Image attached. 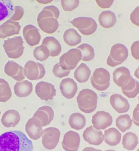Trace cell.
Returning a JSON list of instances; mask_svg holds the SVG:
<instances>
[{
	"instance_id": "cell-1",
	"label": "cell",
	"mask_w": 139,
	"mask_h": 151,
	"mask_svg": "<svg viewBox=\"0 0 139 151\" xmlns=\"http://www.w3.org/2000/svg\"><path fill=\"white\" fill-rule=\"evenodd\" d=\"M32 141L20 131H11L0 136V151H32Z\"/></svg>"
},
{
	"instance_id": "cell-2",
	"label": "cell",
	"mask_w": 139,
	"mask_h": 151,
	"mask_svg": "<svg viewBox=\"0 0 139 151\" xmlns=\"http://www.w3.org/2000/svg\"><path fill=\"white\" fill-rule=\"evenodd\" d=\"M97 101V94L90 89L82 90L77 97L79 109L86 114H90L96 110Z\"/></svg>"
},
{
	"instance_id": "cell-3",
	"label": "cell",
	"mask_w": 139,
	"mask_h": 151,
	"mask_svg": "<svg viewBox=\"0 0 139 151\" xmlns=\"http://www.w3.org/2000/svg\"><path fill=\"white\" fill-rule=\"evenodd\" d=\"M21 37H14L4 40V47L8 57L11 58H18L24 53V47Z\"/></svg>"
},
{
	"instance_id": "cell-4",
	"label": "cell",
	"mask_w": 139,
	"mask_h": 151,
	"mask_svg": "<svg viewBox=\"0 0 139 151\" xmlns=\"http://www.w3.org/2000/svg\"><path fill=\"white\" fill-rule=\"evenodd\" d=\"M128 56L127 47L122 44H116L111 49L110 54L107 58V65L114 67L121 65Z\"/></svg>"
},
{
	"instance_id": "cell-5",
	"label": "cell",
	"mask_w": 139,
	"mask_h": 151,
	"mask_svg": "<svg viewBox=\"0 0 139 151\" xmlns=\"http://www.w3.org/2000/svg\"><path fill=\"white\" fill-rule=\"evenodd\" d=\"M110 79L109 72L105 69L99 68L94 71L90 80L93 86L95 89L103 91L109 87Z\"/></svg>"
},
{
	"instance_id": "cell-6",
	"label": "cell",
	"mask_w": 139,
	"mask_h": 151,
	"mask_svg": "<svg viewBox=\"0 0 139 151\" xmlns=\"http://www.w3.org/2000/svg\"><path fill=\"white\" fill-rule=\"evenodd\" d=\"M82 58L81 51L78 49H72L61 56L59 64L62 68L66 70H71L77 67Z\"/></svg>"
},
{
	"instance_id": "cell-7",
	"label": "cell",
	"mask_w": 139,
	"mask_h": 151,
	"mask_svg": "<svg viewBox=\"0 0 139 151\" xmlns=\"http://www.w3.org/2000/svg\"><path fill=\"white\" fill-rule=\"evenodd\" d=\"M74 27L84 35L89 36L95 32L97 28L96 22L90 17H78L70 22Z\"/></svg>"
},
{
	"instance_id": "cell-8",
	"label": "cell",
	"mask_w": 139,
	"mask_h": 151,
	"mask_svg": "<svg viewBox=\"0 0 139 151\" xmlns=\"http://www.w3.org/2000/svg\"><path fill=\"white\" fill-rule=\"evenodd\" d=\"M42 144L47 150H51L57 146L61 137L60 130L54 127H50L42 132Z\"/></svg>"
},
{
	"instance_id": "cell-9",
	"label": "cell",
	"mask_w": 139,
	"mask_h": 151,
	"mask_svg": "<svg viewBox=\"0 0 139 151\" xmlns=\"http://www.w3.org/2000/svg\"><path fill=\"white\" fill-rule=\"evenodd\" d=\"M25 76L30 80L42 79L45 75V69L43 65L33 61H29L25 65Z\"/></svg>"
},
{
	"instance_id": "cell-10",
	"label": "cell",
	"mask_w": 139,
	"mask_h": 151,
	"mask_svg": "<svg viewBox=\"0 0 139 151\" xmlns=\"http://www.w3.org/2000/svg\"><path fill=\"white\" fill-rule=\"evenodd\" d=\"M36 93L41 100H52L56 95L54 86L50 83L41 81L36 86Z\"/></svg>"
},
{
	"instance_id": "cell-11",
	"label": "cell",
	"mask_w": 139,
	"mask_h": 151,
	"mask_svg": "<svg viewBox=\"0 0 139 151\" xmlns=\"http://www.w3.org/2000/svg\"><path fill=\"white\" fill-rule=\"evenodd\" d=\"M93 127L97 130L105 129L113 123V117L109 113L101 111L97 112L92 118Z\"/></svg>"
},
{
	"instance_id": "cell-12",
	"label": "cell",
	"mask_w": 139,
	"mask_h": 151,
	"mask_svg": "<svg viewBox=\"0 0 139 151\" xmlns=\"http://www.w3.org/2000/svg\"><path fill=\"white\" fill-rule=\"evenodd\" d=\"M81 142L78 133L73 131H68L64 135L62 141V146L65 151H76L78 150Z\"/></svg>"
},
{
	"instance_id": "cell-13",
	"label": "cell",
	"mask_w": 139,
	"mask_h": 151,
	"mask_svg": "<svg viewBox=\"0 0 139 151\" xmlns=\"http://www.w3.org/2000/svg\"><path fill=\"white\" fill-rule=\"evenodd\" d=\"M43 126L39 119L36 117L29 119L25 126V130L29 137L34 140L41 137L43 132Z\"/></svg>"
},
{
	"instance_id": "cell-14",
	"label": "cell",
	"mask_w": 139,
	"mask_h": 151,
	"mask_svg": "<svg viewBox=\"0 0 139 151\" xmlns=\"http://www.w3.org/2000/svg\"><path fill=\"white\" fill-rule=\"evenodd\" d=\"M83 137L86 142L95 146L100 145L104 140L102 131L95 129L93 126H90L84 130Z\"/></svg>"
},
{
	"instance_id": "cell-15",
	"label": "cell",
	"mask_w": 139,
	"mask_h": 151,
	"mask_svg": "<svg viewBox=\"0 0 139 151\" xmlns=\"http://www.w3.org/2000/svg\"><path fill=\"white\" fill-rule=\"evenodd\" d=\"M4 72L14 79L20 81L25 78L24 68L13 61H9L4 66Z\"/></svg>"
},
{
	"instance_id": "cell-16",
	"label": "cell",
	"mask_w": 139,
	"mask_h": 151,
	"mask_svg": "<svg viewBox=\"0 0 139 151\" xmlns=\"http://www.w3.org/2000/svg\"><path fill=\"white\" fill-rule=\"evenodd\" d=\"M23 35L27 43L30 46L38 45L41 40V36L38 29L32 25H28L24 27Z\"/></svg>"
},
{
	"instance_id": "cell-17",
	"label": "cell",
	"mask_w": 139,
	"mask_h": 151,
	"mask_svg": "<svg viewBox=\"0 0 139 151\" xmlns=\"http://www.w3.org/2000/svg\"><path fill=\"white\" fill-rule=\"evenodd\" d=\"M21 26L19 22L8 20L0 25V38H6L7 37L19 34Z\"/></svg>"
},
{
	"instance_id": "cell-18",
	"label": "cell",
	"mask_w": 139,
	"mask_h": 151,
	"mask_svg": "<svg viewBox=\"0 0 139 151\" xmlns=\"http://www.w3.org/2000/svg\"><path fill=\"white\" fill-rule=\"evenodd\" d=\"M78 87L77 83L71 78H66L61 81L60 90L62 95L68 99L75 97Z\"/></svg>"
},
{
	"instance_id": "cell-19",
	"label": "cell",
	"mask_w": 139,
	"mask_h": 151,
	"mask_svg": "<svg viewBox=\"0 0 139 151\" xmlns=\"http://www.w3.org/2000/svg\"><path fill=\"white\" fill-rule=\"evenodd\" d=\"M54 111L52 108L48 106H43L39 108L33 115L39 119L43 127L50 124V123L53 119Z\"/></svg>"
},
{
	"instance_id": "cell-20",
	"label": "cell",
	"mask_w": 139,
	"mask_h": 151,
	"mask_svg": "<svg viewBox=\"0 0 139 151\" xmlns=\"http://www.w3.org/2000/svg\"><path fill=\"white\" fill-rule=\"evenodd\" d=\"M110 103L115 110L120 114L127 112L130 108V105L127 99L118 94H113L111 96Z\"/></svg>"
},
{
	"instance_id": "cell-21",
	"label": "cell",
	"mask_w": 139,
	"mask_h": 151,
	"mask_svg": "<svg viewBox=\"0 0 139 151\" xmlns=\"http://www.w3.org/2000/svg\"><path fill=\"white\" fill-rule=\"evenodd\" d=\"M132 78L130 71L125 67L116 69L113 73V80L118 86H125Z\"/></svg>"
},
{
	"instance_id": "cell-22",
	"label": "cell",
	"mask_w": 139,
	"mask_h": 151,
	"mask_svg": "<svg viewBox=\"0 0 139 151\" xmlns=\"http://www.w3.org/2000/svg\"><path fill=\"white\" fill-rule=\"evenodd\" d=\"M37 21L40 29L43 32L48 34L55 32L59 27L57 19L54 17H46Z\"/></svg>"
},
{
	"instance_id": "cell-23",
	"label": "cell",
	"mask_w": 139,
	"mask_h": 151,
	"mask_svg": "<svg viewBox=\"0 0 139 151\" xmlns=\"http://www.w3.org/2000/svg\"><path fill=\"white\" fill-rule=\"evenodd\" d=\"M20 120V115L19 113L15 110H9L2 116L1 123L6 128L14 127L19 123Z\"/></svg>"
},
{
	"instance_id": "cell-24",
	"label": "cell",
	"mask_w": 139,
	"mask_h": 151,
	"mask_svg": "<svg viewBox=\"0 0 139 151\" xmlns=\"http://www.w3.org/2000/svg\"><path fill=\"white\" fill-rule=\"evenodd\" d=\"M14 90L15 95L19 97H27L32 92V83L28 80L18 81L14 85Z\"/></svg>"
},
{
	"instance_id": "cell-25",
	"label": "cell",
	"mask_w": 139,
	"mask_h": 151,
	"mask_svg": "<svg viewBox=\"0 0 139 151\" xmlns=\"http://www.w3.org/2000/svg\"><path fill=\"white\" fill-rule=\"evenodd\" d=\"M42 45L48 48L50 56L56 57L61 54V47L59 42L53 37H47L43 40Z\"/></svg>"
},
{
	"instance_id": "cell-26",
	"label": "cell",
	"mask_w": 139,
	"mask_h": 151,
	"mask_svg": "<svg viewBox=\"0 0 139 151\" xmlns=\"http://www.w3.org/2000/svg\"><path fill=\"white\" fill-rule=\"evenodd\" d=\"M104 142L111 146H115L120 144L121 140V134L117 129L111 128L105 130L104 134Z\"/></svg>"
},
{
	"instance_id": "cell-27",
	"label": "cell",
	"mask_w": 139,
	"mask_h": 151,
	"mask_svg": "<svg viewBox=\"0 0 139 151\" xmlns=\"http://www.w3.org/2000/svg\"><path fill=\"white\" fill-rule=\"evenodd\" d=\"M98 21L101 26L105 29H109L115 25L117 19L113 12L110 11H103L100 14Z\"/></svg>"
},
{
	"instance_id": "cell-28",
	"label": "cell",
	"mask_w": 139,
	"mask_h": 151,
	"mask_svg": "<svg viewBox=\"0 0 139 151\" xmlns=\"http://www.w3.org/2000/svg\"><path fill=\"white\" fill-rule=\"evenodd\" d=\"M121 88L125 96L129 98H134L139 93V82L132 77L128 83Z\"/></svg>"
},
{
	"instance_id": "cell-29",
	"label": "cell",
	"mask_w": 139,
	"mask_h": 151,
	"mask_svg": "<svg viewBox=\"0 0 139 151\" xmlns=\"http://www.w3.org/2000/svg\"><path fill=\"white\" fill-rule=\"evenodd\" d=\"M64 40L69 46H76L82 42V37L74 29H68L65 31Z\"/></svg>"
},
{
	"instance_id": "cell-30",
	"label": "cell",
	"mask_w": 139,
	"mask_h": 151,
	"mask_svg": "<svg viewBox=\"0 0 139 151\" xmlns=\"http://www.w3.org/2000/svg\"><path fill=\"white\" fill-rule=\"evenodd\" d=\"M91 75V70L85 64L82 63L79 65L74 72L75 79L80 83H86Z\"/></svg>"
},
{
	"instance_id": "cell-31",
	"label": "cell",
	"mask_w": 139,
	"mask_h": 151,
	"mask_svg": "<svg viewBox=\"0 0 139 151\" xmlns=\"http://www.w3.org/2000/svg\"><path fill=\"white\" fill-rule=\"evenodd\" d=\"M137 135L132 132L125 134L122 139V145L124 148L128 151L134 150L138 145Z\"/></svg>"
},
{
	"instance_id": "cell-32",
	"label": "cell",
	"mask_w": 139,
	"mask_h": 151,
	"mask_svg": "<svg viewBox=\"0 0 139 151\" xmlns=\"http://www.w3.org/2000/svg\"><path fill=\"white\" fill-rule=\"evenodd\" d=\"M68 123L72 128L78 130L82 129L86 126V117L80 113H73L70 116Z\"/></svg>"
},
{
	"instance_id": "cell-33",
	"label": "cell",
	"mask_w": 139,
	"mask_h": 151,
	"mask_svg": "<svg viewBox=\"0 0 139 151\" xmlns=\"http://www.w3.org/2000/svg\"><path fill=\"white\" fill-rule=\"evenodd\" d=\"M14 12V6L11 1L0 0V22L9 18Z\"/></svg>"
},
{
	"instance_id": "cell-34",
	"label": "cell",
	"mask_w": 139,
	"mask_h": 151,
	"mask_svg": "<svg viewBox=\"0 0 139 151\" xmlns=\"http://www.w3.org/2000/svg\"><path fill=\"white\" fill-rule=\"evenodd\" d=\"M116 125L121 132L125 133L132 127V120L130 116L125 114L118 116L116 120Z\"/></svg>"
},
{
	"instance_id": "cell-35",
	"label": "cell",
	"mask_w": 139,
	"mask_h": 151,
	"mask_svg": "<svg viewBox=\"0 0 139 151\" xmlns=\"http://www.w3.org/2000/svg\"><path fill=\"white\" fill-rule=\"evenodd\" d=\"M81 51L82 60L84 61H90L95 58V52L93 47L88 44H82L77 47Z\"/></svg>"
},
{
	"instance_id": "cell-36",
	"label": "cell",
	"mask_w": 139,
	"mask_h": 151,
	"mask_svg": "<svg viewBox=\"0 0 139 151\" xmlns=\"http://www.w3.org/2000/svg\"><path fill=\"white\" fill-rule=\"evenodd\" d=\"M11 91L9 83L4 79H0V102L5 103L11 97Z\"/></svg>"
},
{
	"instance_id": "cell-37",
	"label": "cell",
	"mask_w": 139,
	"mask_h": 151,
	"mask_svg": "<svg viewBox=\"0 0 139 151\" xmlns=\"http://www.w3.org/2000/svg\"><path fill=\"white\" fill-rule=\"evenodd\" d=\"M60 14V12L59 11L58 8L54 6H47L44 8L40 13L38 16L37 20H39L43 18H46V17H54L57 19L59 18Z\"/></svg>"
},
{
	"instance_id": "cell-38",
	"label": "cell",
	"mask_w": 139,
	"mask_h": 151,
	"mask_svg": "<svg viewBox=\"0 0 139 151\" xmlns=\"http://www.w3.org/2000/svg\"><path fill=\"white\" fill-rule=\"evenodd\" d=\"M33 56L36 60L43 61L50 56V52L46 46L41 44L39 47H36L33 51Z\"/></svg>"
},
{
	"instance_id": "cell-39",
	"label": "cell",
	"mask_w": 139,
	"mask_h": 151,
	"mask_svg": "<svg viewBox=\"0 0 139 151\" xmlns=\"http://www.w3.org/2000/svg\"><path fill=\"white\" fill-rule=\"evenodd\" d=\"M79 1H61V4L65 11H72L78 6Z\"/></svg>"
},
{
	"instance_id": "cell-40",
	"label": "cell",
	"mask_w": 139,
	"mask_h": 151,
	"mask_svg": "<svg viewBox=\"0 0 139 151\" xmlns=\"http://www.w3.org/2000/svg\"><path fill=\"white\" fill-rule=\"evenodd\" d=\"M54 75L58 78H63L69 75L70 70H66L62 68L59 63H57L54 66L53 68Z\"/></svg>"
},
{
	"instance_id": "cell-41",
	"label": "cell",
	"mask_w": 139,
	"mask_h": 151,
	"mask_svg": "<svg viewBox=\"0 0 139 151\" xmlns=\"http://www.w3.org/2000/svg\"><path fill=\"white\" fill-rule=\"evenodd\" d=\"M24 14V8L19 6H16L14 7V13L10 18V20L14 22L20 20L23 17Z\"/></svg>"
},
{
	"instance_id": "cell-42",
	"label": "cell",
	"mask_w": 139,
	"mask_h": 151,
	"mask_svg": "<svg viewBox=\"0 0 139 151\" xmlns=\"http://www.w3.org/2000/svg\"><path fill=\"white\" fill-rule=\"evenodd\" d=\"M130 19L133 24L139 27V6L132 12Z\"/></svg>"
},
{
	"instance_id": "cell-43",
	"label": "cell",
	"mask_w": 139,
	"mask_h": 151,
	"mask_svg": "<svg viewBox=\"0 0 139 151\" xmlns=\"http://www.w3.org/2000/svg\"><path fill=\"white\" fill-rule=\"evenodd\" d=\"M132 56L136 60H139V41H136L131 47Z\"/></svg>"
},
{
	"instance_id": "cell-44",
	"label": "cell",
	"mask_w": 139,
	"mask_h": 151,
	"mask_svg": "<svg viewBox=\"0 0 139 151\" xmlns=\"http://www.w3.org/2000/svg\"><path fill=\"white\" fill-rule=\"evenodd\" d=\"M114 1L109 0V1H100L97 0L96 3L100 7L102 8H107L110 7L112 4H113Z\"/></svg>"
},
{
	"instance_id": "cell-45",
	"label": "cell",
	"mask_w": 139,
	"mask_h": 151,
	"mask_svg": "<svg viewBox=\"0 0 139 151\" xmlns=\"http://www.w3.org/2000/svg\"><path fill=\"white\" fill-rule=\"evenodd\" d=\"M133 122L136 126L139 127V111L136 108H135L133 111Z\"/></svg>"
},
{
	"instance_id": "cell-46",
	"label": "cell",
	"mask_w": 139,
	"mask_h": 151,
	"mask_svg": "<svg viewBox=\"0 0 139 151\" xmlns=\"http://www.w3.org/2000/svg\"><path fill=\"white\" fill-rule=\"evenodd\" d=\"M134 76H135L136 78H137L138 79H139V67L134 73Z\"/></svg>"
},
{
	"instance_id": "cell-47",
	"label": "cell",
	"mask_w": 139,
	"mask_h": 151,
	"mask_svg": "<svg viewBox=\"0 0 139 151\" xmlns=\"http://www.w3.org/2000/svg\"><path fill=\"white\" fill-rule=\"evenodd\" d=\"M136 108L138 109V110L139 111V104L136 105Z\"/></svg>"
},
{
	"instance_id": "cell-48",
	"label": "cell",
	"mask_w": 139,
	"mask_h": 151,
	"mask_svg": "<svg viewBox=\"0 0 139 151\" xmlns=\"http://www.w3.org/2000/svg\"><path fill=\"white\" fill-rule=\"evenodd\" d=\"M0 114H1V111H0Z\"/></svg>"
},
{
	"instance_id": "cell-49",
	"label": "cell",
	"mask_w": 139,
	"mask_h": 151,
	"mask_svg": "<svg viewBox=\"0 0 139 151\" xmlns=\"http://www.w3.org/2000/svg\"><path fill=\"white\" fill-rule=\"evenodd\" d=\"M138 151H139V150H138Z\"/></svg>"
}]
</instances>
